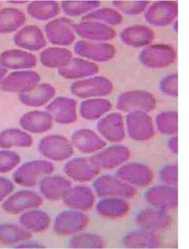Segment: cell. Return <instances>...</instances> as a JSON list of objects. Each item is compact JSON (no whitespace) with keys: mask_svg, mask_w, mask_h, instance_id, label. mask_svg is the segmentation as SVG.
Returning <instances> with one entry per match:
<instances>
[{"mask_svg":"<svg viewBox=\"0 0 189 249\" xmlns=\"http://www.w3.org/2000/svg\"><path fill=\"white\" fill-rule=\"evenodd\" d=\"M97 128L102 138L112 143H120L126 135L125 123L120 113H110L101 118Z\"/></svg>","mask_w":189,"mask_h":249,"instance_id":"cell-17","label":"cell"},{"mask_svg":"<svg viewBox=\"0 0 189 249\" xmlns=\"http://www.w3.org/2000/svg\"><path fill=\"white\" fill-rule=\"evenodd\" d=\"M123 245L130 249H156L161 245V239L156 232L141 228L127 234Z\"/></svg>","mask_w":189,"mask_h":249,"instance_id":"cell-29","label":"cell"},{"mask_svg":"<svg viewBox=\"0 0 189 249\" xmlns=\"http://www.w3.org/2000/svg\"><path fill=\"white\" fill-rule=\"evenodd\" d=\"M71 144L83 154H92L106 147L105 141L89 129L78 130L71 135Z\"/></svg>","mask_w":189,"mask_h":249,"instance_id":"cell-24","label":"cell"},{"mask_svg":"<svg viewBox=\"0 0 189 249\" xmlns=\"http://www.w3.org/2000/svg\"><path fill=\"white\" fill-rule=\"evenodd\" d=\"M45 32L48 40L55 45H70L75 40L72 23L66 18L49 22Z\"/></svg>","mask_w":189,"mask_h":249,"instance_id":"cell-18","label":"cell"},{"mask_svg":"<svg viewBox=\"0 0 189 249\" xmlns=\"http://www.w3.org/2000/svg\"><path fill=\"white\" fill-rule=\"evenodd\" d=\"M155 36L153 30L142 24L127 27L120 34L121 41L125 45L135 48H144L151 45Z\"/></svg>","mask_w":189,"mask_h":249,"instance_id":"cell-23","label":"cell"},{"mask_svg":"<svg viewBox=\"0 0 189 249\" xmlns=\"http://www.w3.org/2000/svg\"><path fill=\"white\" fill-rule=\"evenodd\" d=\"M56 93V89L51 85L38 84L29 91L19 94V99L24 105L38 107L51 101Z\"/></svg>","mask_w":189,"mask_h":249,"instance_id":"cell-32","label":"cell"},{"mask_svg":"<svg viewBox=\"0 0 189 249\" xmlns=\"http://www.w3.org/2000/svg\"><path fill=\"white\" fill-rule=\"evenodd\" d=\"M115 9L122 14L130 16H137L142 14L149 6L148 1H113Z\"/></svg>","mask_w":189,"mask_h":249,"instance_id":"cell-44","label":"cell"},{"mask_svg":"<svg viewBox=\"0 0 189 249\" xmlns=\"http://www.w3.org/2000/svg\"><path fill=\"white\" fill-rule=\"evenodd\" d=\"M71 187V182L62 177H44L40 182V191L42 196L51 201H57L63 198L69 189Z\"/></svg>","mask_w":189,"mask_h":249,"instance_id":"cell-30","label":"cell"},{"mask_svg":"<svg viewBox=\"0 0 189 249\" xmlns=\"http://www.w3.org/2000/svg\"><path fill=\"white\" fill-rule=\"evenodd\" d=\"M113 90L112 82L106 78L95 76L87 79L74 82L71 91L79 98L104 97L109 95Z\"/></svg>","mask_w":189,"mask_h":249,"instance_id":"cell-6","label":"cell"},{"mask_svg":"<svg viewBox=\"0 0 189 249\" xmlns=\"http://www.w3.org/2000/svg\"><path fill=\"white\" fill-rule=\"evenodd\" d=\"M73 29L81 37L87 40L105 42L114 38L116 31L110 26L97 21H83L73 24Z\"/></svg>","mask_w":189,"mask_h":249,"instance_id":"cell-19","label":"cell"},{"mask_svg":"<svg viewBox=\"0 0 189 249\" xmlns=\"http://www.w3.org/2000/svg\"><path fill=\"white\" fill-rule=\"evenodd\" d=\"M160 182L163 185L177 187L178 166L176 164H170L162 168L159 173Z\"/></svg>","mask_w":189,"mask_h":249,"instance_id":"cell-47","label":"cell"},{"mask_svg":"<svg viewBox=\"0 0 189 249\" xmlns=\"http://www.w3.org/2000/svg\"><path fill=\"white\" fill-rule=\"evenodd\" d=\"M130 151L121 144H115L105 148L101 152L90 157L91 163L97 168L103 170H113L120 167L130 158Z\"/></svg>","mask_w":189,"mask_h":249,"instance_id":"cell-11","label":"cell"},{"mask_svg":"<svg viewBox=\"0 0 189 249\" xmlns=\"http://www.w3.org/2000/svg\"><path fill=\"white\" fill-rule=\"evenodd\" d=\"M40 75L33 71H18L11 73L0 83L1 90L9 93H26L38 85Z\"/></svg>","mask_w":189,"mask_h":249,"instance_id":"cell-13","label":"cell"},{"mask_svg":"<svg viewBox=\"0 0 189 249\" xmlns=\"http://www.w3.org/2000/svg\"><path fill=\"white\" fill-rule=\"evenodd\" d=\"M69 247L72 249H103L105 247V242L98 234H79L71 238Z\"/></svg>","mask_w":189,"mask_h":249,"instance_id":"cell-42","label":"cell"},{"mask_svg":"<svg viewBox=\"0 0 189 249\" xmlns=\"http://www.w3.org/2000/svg\"><path fill=\"white\" fill-rule=\"evenodd\" d=\"M7 69H5L4 66L0 64V83L5 78V74H7Z\"/></svg>","mask_w":189,"mask_h":249,"instance_id":"cell-50","label":"cell"},{"mask_svg":"<svg viewBox=\"0 0 189 249\" xmlns=\"http://www.w3.org/2000/svg\"><path fill=\"white\" fill-rule=\"evenodd\" d=\"M94 189L99 197H120L127 200L133 198L137 195V188L124 182L114 176L104 175L97 178L94 182Z\"/></svg>","mask_w":189,"mask_h":249,"instance_id":"cell-2","label":"cell"},{"mask_svg":"<svg viewBox=\"0 0 189 249\" xmlns=\"http://www.w3.org/2000/svg\"><path fill=\"white\" fill-rule=\"evenodd\" d=\"M136 220L141 229L155 232L167 230L172 224V218L167 211L154 207L139 211Z\"/></svg>","mask_w":189,"mask_h":249,"instance_id":"cell-14","label":"cell"},{"mask_svg":"<svg viewBox=\"0 0 189 249\" xmlns=\"http://www.w3.org/2000/svg\"><path fill=\"white\" fill-rule=\"evenodd\" d=\"M74 50L82 57L99 62L111 60L117 53L114 46L105 42L81 40L75 44Z\"/></svg>","mask_w":189,"mask_h":249,"instance_id":"cell-15","label":"cell"},{"mask_svg":"<svg viewBox=\"0 0 189 249\" xmlns=\"http://www.w3.org/2000/svg\"><path fill=\"white\" fill-rule=\"evenodd\" d=\"M53 171L54 166L51 162L32 160L20 166L12 177L15 182L21 186L34 187Z\"/></svg>","mask_w":189,"mask_h":249,"instance_id":"cell-3","label":"cell"},{"mask_svg":"<svg viewBox=\"0 0 189 249\" xmlns=\"http://www.w3.org/2000/svg\"><path fill=\"white\" fill-rule=\"evenodd\" d=\"M116 176L136 188L149 186L154 181V173L151 168L137 162L124 163L119 167Z\"/></svg>","mask_w":189,"mask_h":249,"instance_id":"cell-8","label":"cell"},{"mask_svg":"<svg viewBox=\"0 0 189 249\" xmlns=\"http://www.w3.org/2000/svg\"><path fill=\"white\" fill-rule=\"evenodd\" d=\"M144 199L154 208L167 211L175 209L178 206L177 187L155 185L145 192Z\"/></svg>","mask_w":189,"mask_h":249,"instance_id":"cell-12","label":"cell"},{"mask_svg":"<svg viewBox=\"0 0 189 249\" xmlns=\"http://www.w3.org/2000/svg\"><path fill=\"white\" fill-rule=\"evenodd\" d=\"M76 102L67 97H57L47 106V109L56 123L67 124L77 120Z\"/></svg>","mask_w":189,"mask_h":249,"instance_id":"cell-22","label":"cell"},{"mask_svg":"<svg viewBox=\"0 0 189 249\" xmlns=\"http://www.w3.org/2000/svg\"><path fill=\"white\" fill-rule=\"evenodd\" d=\"M32 232L23 227L12 223L0 224V244L12 246L32 239Z\"/></svg>","mask_w":189,"mask_h":249,"instance_id":"cell-34","label":"cell"},{"mask_svg":"<svg viewBox=\"0 0 189 249\" xmlns=\"http://www.w3.org/2000/svg\"><path fill=\"white\" fill-rule=\"evenodd\" d=\"M44 201L40 195L33 191H20L6 199L2 208L5 212L17 214L27 210L34 209L42 205Z\"/></svg>","mask_w":189,"mask_h":249,"instance_id":"cell-16","label":"cell"},{"mask_svg":"<svg viewBox=\"0 0 189 249\" xmlns=\"http://www.w3.org/2000/svg\"><path fill=\"white\" fill-rule=\"evenodd\" d=\"M160 89L167 97H176L178 95V74L172 73L163 77L160 82Z\"/></svg>","mask_w":189,"mask_h":249,"instance_id":"cell-46","label":"cell"},{"mask_svg":"<svg viewBox=\"0 0 189 249\" xmlns=\"http://www.w3.org/2000/svg\"><path fill=\"white\" fill-rule=\"evenodd\" d=\"M122 20L121 13L117 9L110 8L96 9L82 18L83 21H97L110 27L121 24Z\"/></svg>","mask_w":189,"mask_h":249,"instance_id":"cell-40","label":"cell"},{"mask_svg":"<svg viewBox=\"0 0 189 249\" xmlns=\"http://www.w3.org/2000/svg\"><path fill=\"white\" fill-rule=\"evenodd\" d=\"M60 12L59 4L52 1H36L30 3L28 12L39 21H47L57 16Z\"/></svg>","mask_w":189,"mask_h":249,"instance_id":"cell-39","label":"cell"},{"mask_svg":"<svg viewBox=\"0 0 189 249\" xmlns=\"http://www.w3.org/2000/svg\"><path fill=\"white\" fill-rule=\"evenodd\" d=\"M32 143L31 135L17 128L4 130L0 133V147L2 148L28 147L32 145Z\"/></svg>","mask_w":189,"mask_h":249,"instance_id":"cell-36","label":"cell"},{"mask_svg":"<svg viewBox=\"0 0 189 249\" xmlns=\"http://www.w3.org/2000/svg\"><path fill=\"white\" fill-rule=\"evenodd\" d=\"M156 101L151 92L143 90H133L124 92L117 99V107L124 113L150 112L156 109Z\"/></svg>","mask_w":189,"mask_h":249,"instance_id":"cell-1","label":"cell"},{"mask_svg":"<svg viewBox=\"0 0 189 249\" xmlns=\"http://www.w3.org/2000/svg\"><path fill=\"white\" fill-rule=\"evenodd\" d=\"M52 120V116L48 112L33 111L24 114L19 123L25 131L34 134H41L51 129Z\"/></svg>","mask_w":189,"mask_h":249,"instance_id":"cell-28","label":"cell"},{"mask_svg":"<svg viewBox=\"0 0 189 249\" xmlns=\"http://www.w3.org/2000/svg\"><path fill=\"white\" fill-rule=\"evenodd\" d=\"M19 223L30 232L40 233L50 227L51 220L50 216L44 211L31 210L20 216Z\"/></svg>","mask_w":189,"mask_h":249,"instance_id":"cell-33","label":"cell"},{"mask_svg":"<svg viewBox=\"0 0 189 249\" xmlns=\"http://www.w3.org/2000/svg\"><path fill=\"white\" fill-rule=\"evenodd\" d=\"M0 64L7 70H29L36 66V59L31 53L11 50L1 54Z\"/></svg>","mask_w":189,"mask_h":249,"instance_id":"cell-26","label":"cell"},{"mask_svg":"<svg viewBox=\"0 0 189 249\" xmlns=\"http://www.w3.org/2000/svg\"><path fill=\"white\" fill-rule=\"evenodd\" d=\"M178 16V4L174 1H157L144 12V19L155 27H166L173 22Z\"/></svg>","mask_w":189,"mask_h":249,"instance_id":"cell-9","label":"cell"},{"mask_svg":"<svg viewBox=\"0 0 189 249\" xmlns=\"http://www.w3.org/2000/svg\"><path fill=\"white\" fill-rule=\"evenodd\" d=\"M100 5L101 2L97 1H64L62 9L67 16H78L95 10Z\"/></svg>","mask_w":189,"mask_h":249,"instance_id":"cell-43","label":"cell"},{"mask_svg":"<svg viewBox=\"0 0 189 249\" xmlns=\"http://www.w3.org/2000/svg\"><path fill=\"white\" fill-rule=\"evenodd\" d=\"M40 59L46 67L61 69L72 59V53L66 49L51 47L40 53Z\"/></svg>","mask_w":189,"mask_h":249,"instance_id":"cell-37","label":"cell"},{"mask_svg":"<svg viewBox=\"0 0 189 249\" xmlns=\"http://www.w3.org/2000/svg\"><path fill=\"white\" fill-rule=\"evenodd\" d=\"M64 172L70 178L76 182H90L98 176L99 168L94 166L90 158H75L66 163Z\"/></svg>","mask_w":189,"mask_h":249,"instance_id":"cell-21","label":"cell"},{"mask_svg":"<svg viewBox=\"0 0 189 249\" xmlns=\"http://www.w3.org/2000/svg\"><path fill=\"white\" fill-rule=\"evenodd\" d=\"M15 185L11 180L0 177V202L13 192Z\"/></svg>","mask_w":189,"mask_h":249,"instance_id":"cell-48","label":"cell"},{"mask_svg":"<svg viewBox=\"0 0 189 249\" xmlns=\"http://www.w3.org/2000/svg\"><path fill=\"white\" fill-rule=\"evenodd\" d=\"M88 223V216L80 211H66L56 216L53 230L59 235H75L85 230Z\"/></svg>","mask_w":189,"mask_h":249,"instance_id":"cell-10","label":"cell"},{"mask_svg":"<svg viewBox=\"0 0 189 249\" xmlns=\"http://www.w3.org/2000/svg\"><path fill=\"white\" fill-rule=\"evenodd\" d=\"M39 151L45 158L54 161H63L74 154V147L66 137L49 135L40 141Z\"/></svg>","mask_w":189,"mask_h":249,"instance_id":"cell-7","label":"cell"},{"mask_svg":"<svg viewBox=\"0 0 189 249\" xmlns=\"http://www.w3.org/2000/svg\"><path fill=\"white\" fill-rule=\"evenodd\" d=\"M111 109V103L106 99H90L81 104L80 114L85 120H98L109 113Z\"/></svg>","mask_w":189,"mask_h":249,"instance_id":"cell-35","label":"cell"},{"mask_svg":"<svg viewBox=\"0 0 189 249\" xmlns=\"http://www.w3.org/2000/svg\"><path fill=\"white\" fill-rule=\"evenodd\" d=\"M125 123L127 135L135 142H147L155 136V124L149 113L145 112L129 113Z\"/></svg>","mask_w":189,"mask_h":249,"instance_id":"cell-5","label":"cell"},{"mask_svg":"<svg viewBox=\"0 0 189 249\" xmlns=\"http://www.w3.org/2000/svg\"><path fill=\"white\" fill-rule=\"evenodd\" d=\"M99 71L97 65L80 59L75 58L71 59L68 64L59 70L61 76L68 79L85 78L94 75Z\"/></svg>","mask_w":189,"mask_h":249,"instance_id":"cell-31","label":"cell"},{"mask_svg":"<svg viewBox=\"0 0 189 249\" xmlns=\"http://www.w3.org/2000/svg\"><path fill=\"white\" fill-rule=\"evenodd\" d=\"M63 200L66 206L71 209L87 211L94 207L95 197L89 187L76 185L65 193Z\"/></svg>","mask_w":189,"mask_h":249,"instance_id":"cell-20","label":"cell"},{"mask_svg":"<svg viewBox=\"0 0 189 249\" xmlns=\"http://www.w3.org/2000/svg\"><path fill=\"white\" fill-rule=\"evenodd\" d=\"M26 17L17 9H3L0 11V33L9 34L21 28Z\"/></svg>","mask_w":189,"mask_h":249,"instance_id":"cell-38","label":"cell"},{"mask_svg":"<svg viewBox=\"0 0 189 249\" xmlns=\"http://www.w3.org/2000/svg\"><path fill=\"white\" fill-rule=\"evenodd\" d=\"M97 213L107 219H120L126 216L130 206L126 200L120 197H104L97 203Z\"/></svg>","mask_w":189,"mask_h":249,"instance_id":"cell-27","label":"cell"},{"mask_svg":"<svg viewBox=\"0 0 189 249\" xmlns=\"http://www.w3.org/2000/svg\"><path fill=\"white\" fill-rule=\"evenodd\" d=\"M13 40L16 45L30 51H40L47 45L41 30L38 27L32 25L24 27L17 31Z\"/></svg>","mask_w":189,"mask_h":249,"instance_id":"cell-25","label":"cell"},{"mask_svg":"<svg viewBox=\"0 0 189 249\" xmlns=\"http://www.w3.org/2000/svg\"><path fill=\"white\" fill-rule=\"evenodd\" d=\"M21 158L19 155L12 151H0V173L12 171L19 164Z\"/></svg>","mask_w":189,"mask_h":249,"instance_id":"cell-45","label":"cell"},{"mask_svg":"<svg viewBox=\"0 0 189 249\" xmlns=\"http://www.w3.org/2000/svg\"><path fill=\"white\" fill-rule=\"evenodd\" d=\"M167 147H168L169 151L174 155H176L178 154V137L176 136V135L170 137V139L167 142Z\"/></svg>","mask_w":189,"mask_h":249,"instance_id":"cell-49","label":"cell"},{"mask_svg":"<svg viewBox=\"0 0 189 249\" xmlns=\"http://www.w3.org/2000/svg\"><path fill=\"white\" fill-rule=\"evenodd\" d=\"M155 127L162 135L173 136L178 132V113L176 111H163L155 118Z\"/></svg>","mask_w":189,"mask_h":249,"instance_id":"cell-41","label":"cell"},{"mask_svg":"<svg viewBox=\"0 0 189 249\" xmlns=\"http://www.w3.org/2000/svg\"><path fill=\"white\" fill-rule=\"evenodd\" d=\"M176 53L173 47L166 44H151L144 47L139 54V60L145 67L161 70L175 62Z\"/></svg>","mask_w":189,"mask_h":249,"instance_id":"cell-4","label":"cell"}]
</instances>
